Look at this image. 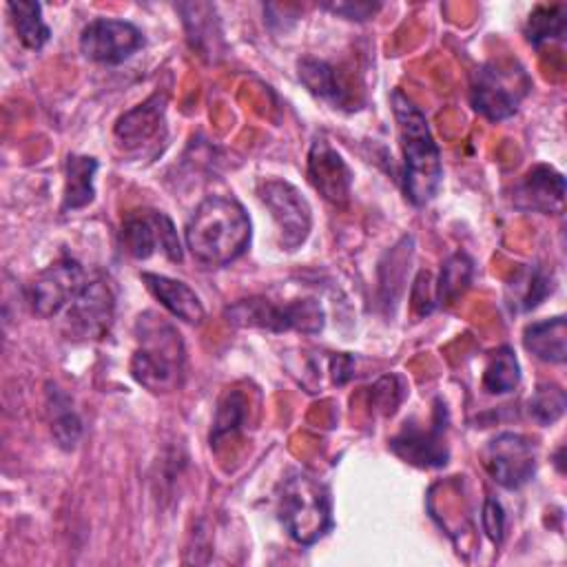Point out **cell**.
I'll return each mask as SVG.
<instances>
[{
	"label": "cell",
	"mask_w": 567,
	"mask_h": 567,
	"mask_svg": "<svg viewBox=\"0 0 567 567\" xmlns=\"http://www.w3.org/2000/svg\"><path fill=\"white\" fill-rule=\"evenodd\" d=\"M184 239L195 261L208 268H221L248 248L250 219L235 197L208 195L190 213Z\"/></svg>",
	"instance_id": "cell-1"
},
{
	"label": "cell",
	"mask_w": 567,
	"mask_h": 567,
	"mask_svg": "<svg viewBox=\"0 0 567 567\" xmlns=\"http://www.w3.org/2000/svg\"><path fill=\"white\" fill-rule=\"evenodd\" d=\"M137 348L131 357L133 379L151 392H173L184 381V341L173 323L157 312H144L135 321Z\"/></svg>",
	"instance_id": "cell-2"
},
{
	"label": "cell",
	"mask_w": 567,
	"mask_h": 567,
	"mask_svg": "<svg viewBox=\"0 0 567 567\" xmlns=\"http://www.w3.org/2000/svg\"><path fill=\"white\" fill-rule=\"evenodd\" d=\"M392 109L399 122L401 151L405 164V195L412 204H427L441 186V155L427 128L425 115L401 91L392 93Z\"/></svg>",
	"instance_id": "cell-3"
},
{
	"label": "cell",
	"mask_w": 567,
	"mask_h": 567,
	"mask_svg": "<svg viewBox=\"0 0 567 567\" xmlns=\"http://www.w3.org/2000/svg\"><path fill=\"white\" fill-rule=\"evenodd\" d=\"M277 514L297 543H317L332 525L328 487L306 472H295L279 487Z\"/></svg>",
	"instance_id": "cell-4"
},
{
	"label": "cell",
	"mask_w": 567,
	"mask_h": 567,
	"mask_svg": "<svg viewBox=\"0 0 567 567\" xmlns=\"http://www.w3.org/2000/svg\"><path fill=\"white\" fill-rule=\"evenodd\" d=\"M226 317L235 326L261 328L270 332L299 330L312 334L323 328V310L317 299H295L288 303H275L266 297H248L228 306Z\"/></svg>",
	"instance_id": "cell-5"
},
{
	"label": "cell",
	"mask_w": 567,
	"mask_h": 567,
	"mask_svg": "<svg viewBox=\"0 0 567 567\" xmlns=\"http://www.w3.org/2000/svg\"><path fill=\"white\" fill-rule=\"evenodd\" d=\"M527 78L523 71L501 69L498 64H485L474 73L470 100L472 106L492 122L505 120L516 113L520 97L527 91Z\"/></svg>",
	"instance_id": "cell-6"
},
{
	"label": "cell",
	"mask_w": 567,
	"mask_h": 567,
	"mask_svg": "<svg viewBox=\"0 0 567 567\" xmlns=\"http://www.w3.org/2000/svg\"><path fill=\"white\" fill-rule=\"evenodd\" d=\"M115 292L106 277H95L84 284L80 295L66 308L64 330L71 339H102L113 323Z\"/></svg>",
	"instance_id": "cell-7"
},
{
	"label": "cell",
	"mask_w": 567,
	"mask_h": 567,
	"mask_svg": "<svg viewBox=\"0 0 567 567\" xmlns=\"http://www.w3.org/2000/svg\"><path fill=\"white\" fill-rule=\"evenodd\" d=\"M122 246L135 259H148L157 250L171 261H182V246L173 221L159 210H133L122 221Z\"/></svg>",
	"instance_id": "cell-8"
},
{
	"label": "cell",
	"mask_w": 567,
	"mask_h": 567,
	"mask_svg": "<svg viewBox=\"0 0 567 567\" xmlns=\"http://www.w3.org/2000/svg\"><path fill=\"white\" fill-rule=\"evenodd\" d=\"M84 268L73 259H60L47 266L27 288V299L38 317H55L69 308L86 284Z\"/></svg>",
	"instance_id": "cell-9"
},
{
	"label": "cell",
	"mask_w": 567,
	"mask_h": 567,
	"mask_svg": "<svg viewBox=\"0 0 567 567\" xmlns=\"http://www.w3.org/2000/svg\"><path fill=\"white\" fill-rule=\"evenodd\" d=\"M259 197L279 228L281 246L286 250L299 248L306 241L312 226L308 199L284 179L264 182L259 188Z\"/></svg>",
	"instance_id": "cell-10"
},
{
	"label": "cell",
	"mask_w": 567,
	"mask_h": 567,
	"mask_svg": "<svg viewBox=\"0 0 567 567\" xmlns=\"http://www.w3.org/2000/svg\"><path fill=\"white\" fill-rule=\"evenodd\" d=\"M142 47V31L126 20L95 18L80 33L82 55L100 64H120Z\"/></svg>",
	"instance_id": "cell-11"
},
{
	"label": "cell",
	"mask_w": 567,
	"mask_h": 567,
	"mask_svg": "<svg viewBox=\"0 0 567 567\" xmlns=\"http://www.w3.org/2000/svg\"><path fill=\"white\" fill-rule=\"evenodd\" d=\"M483 465L498 485L507 489H518L536 472L534 447L525 436L503 432L485 445Z\"/></svg>",
	"instance_id": "cell-12"
},
{
	"label": "cell",
	"mask_w": 567,
	"mask_h": 567,
	"mask_svg": "<svg viewBox=\"0 0 567 567\" xmlns=\"http://www.w3.org/2000/svg\"><path fill=\"white\" fill-rule=\"evenodd\" d=\"M445 410L439 408L434 414V423L423 430L421 425L405 423L403 430L390 441V447L396 456L403 461L419 465V467H439L447 463V445H445V425H443V414Z\"/></svg>",
	"instance_id": "cell-13"
},
{
	"label": "cell",
	"mask_w": 567,
	"mask_h": 567,
	"mask_svg": "<svg viewBox=\"0 0 567 567\" xmlns=\"http://www.w3.org/2000/svg\"><path fill=\"white\" fill-rule=\"evenodd\" d=\"M565 199V179L551 166H534L514 188V204L523 210L560 213Z\"/></svg>",
	"instance_id": "cell-14"
},
{
	"label": "cell",
	"mask_w": 567,
	"mask_h": 567,
	"mask_svg": "<svg viewBox=\"0 0 567 567\" xmlns=\"http://www.w3.org/2000/svg\"><path fill=\"white\" fill-rule=\"evenodd\" d=\"M310 179L315 188L330 202H346L350 193V171L343 159L323 142L317 140L310 151Z\"/></svg>",
	"instance_id": "cell-15"
},
{
	"label": "cell",
	"mask_w": 567,
	"mask_h": 567,
	"mask_svg": "<svg viewBox=\"0 0 567 567\" xmlns=\"http://www.w3.org/2000/svg\"><path fill=\"white\" fill-rule=\"evenodd\" d=\"M142 281L146 284L148 292L177 319L186 323H202L204 306L193 288H188L179 279H171L166 275L142 272Z\"/></svg>",
	"instance_id": "cell-16"
},
{
	"label": "cell",
	"mask_w": 567,
	"mask_h": 567,
	"mask_svg": "<svg viewBox=\"0 0 567 567\" xmlns=\"http://www.w3.org/2000/svg\"><path fill=\"white\" fill-rule=\"evenodd\" d=\"M166 97L155 93L146 102L137 104L128 113H124L115 124V135L124 146H140L153 135H157L164 120Z\"/></svg>",
	"instance_id": "cell-17"
},
{
	"label": "cell",
	"mask_w": 567,
	"mask_h": 567,
	"mask_svg": "<svg viewBox=\"0 0 567 567\" xmlns=\"http://www.w3.org/2000/svg\"><path fill=\"white\" fill-rule=\"evenodd\" d=\"M523 346L547 363H563L567 357V328L565 317L534 321L523 332Z\"/></svg>",
	"instance_id": "cell-18"
},
{
	"label": "cell",
	"mask_w": 567,
	"mask_h": 567,
	"mask_svg": "<svg viewBox=\"0 0 567 567\" xmlns=\"http://www.w3.org/2000/svg\"><path fill=\"white\" fill-rule=\"evenodd\" d=\"M95 173L97 159L89 155H69L64 166V197L62 210H78L93 202L95 197Z\"/></svg>",
	"instance_id": "cell-19"
},
{
	"label": "cell",
	"mask_w": 567,
	"mask_h": 567,
	"mask_svg": "<svg viewBox=\"0 0 567 567\" xmlns=\"http://www.w3.org/2000/svg\"><path fill=\"white\" fill-rule=\"evenodd\" d=\"M7 9L11 13L20 42L31 51L42 49L51 35L49 27L42 20V7L31 0H18V2H9Z\"/></svg>",
	"instance_id": "cell-20"
},
{
	"label": "cell",
	"mask_w": 567,
	"mask_h": 567,
	"mask_svg": "<svg viewBox=\"0 0 567 567\" xmlns=\"http://www.w3.org/2000/svg\"><path fill=\"white\" fill-rule=\"evenodd\" d=\"M520 381V368L512 348L503 346L496 348L485 365L483 372V388L489 394H505L512 392Z\"/></svg>",
	"instance_id": "cell-21"
},
{
	"label": "cell",
	"mask_w": 567,
	"mask_h": 567,
	"mask_svg": "<svg viewBox=\"0 0 567 567\" xmlns=\"http://www.w3.org/2000/svg\"><path fill=\"white\" fill-rule=\"evenodd\" d=\"M301 82L319 97H326L334 104H346V89L337 78L334 66L323 60H301L299 62Z\"/></svg>",
	"instance_id": "cell-22"
},
{
	"label": "cell",
	"mask_w": 567,
	"mask_h": 567,
	"mask_svg": "<svg viewBox=\"0 0 567 567\" xmlns=\"http://www.w3.org/2000/svg\"><path fill=\"white\" fill-rule=\"evenodd\" d=\"M565 4H551V7H536L529 13V20L525 24L527 40L538 47L547 40H560L565 35Z\"/></svg>",
	"instance_id": "cell-23"
},
{
	"label": "cell",
	"mask_w": 567,
	"mask_h": 567,
	"mask_svg": "<svg viewBox=\"0 0 567 567\" xmlns=\"http://www.w3.org/2000/svg\"><path fill=\"white\" fill-rule=\"evenodd\" d=\"M49 399H51V410H53V419H51L53 439L58 441L60 447L71 450L82 434V423H80L78 414L71 410V401L62 392L49 390Z\"/></svg>",
	"instance_id": "cell-24"
},
{
	"label": "cell",
	"mask_w": 567,
	"mask_h": 567,
	"mask_svg": "<svg viewBox=\"0 0 567 567\" xmlns=\"http://www.w3.org/2000/svg\"><path fill=\"white\" fill-rule=\"evenodd\" d=\"M472 281V261L467 255L456 252L452 255L439 277V286H436V299L439 303H450L454 301Z\"/></svg>",
	"instance_id": "cell-25"
},
{
	"label": "cell",
	"mask_w": 567,
	"mask_h": 567,
	"mask_svg": "<svg viewBox=\"0 0 567 567\" xmlns=\"http://www.w3.org/2000/svg\"><path fill=\"white\" fill-rule=\"evenodd\" d=\"M565 405H567L565 392L558 385L547 383V385H538L536 392L529 396L527 412L536 423L551 425L563 416Z\"/></svg>",
	"instance_id": "cell-26"
},
{
	"label": "cell",
	"mask_w": 567,
	"mask_h": 567,
	"mask_svg": "<svg viewBox=\"0 0 567 567\" xmlns=\"http://www.w3.org/2000/svg\"><path fill=\"white\" fill-rule=\"evenodd\" d=\"M241 408H244V401L239 394H233L226 399V403L217 412L215 434L210 436V441H217L221 434H226L228 430L237 427V423H241Z\"/></svg>",
	"instance_id": "cell-27"
},
{
	"label": "cell",
	"mask_w": 567,
	"mask_h": 567,
	"mask_svg": "<svg viewBox=\"0 0 567 567\" xmlns=\"http://www.w3.org/2000/svg\"><path fill=\"white\" fill-rule=\"evenodd\" d=\"M483 529L489 536L492 543H501L503 540V529H505V514L503 507L498 505V501L487 498L483 505Z\"/></svg>",
	"instance_id": "cell-28"
},
{
	"label": "cell",
	"mask_w": 567,
	"mask_h": 567,
	"mask_svg": "<svg viewBox=\"0 0 567 567\" xmlns=\"http://www.w3.org/2000/svg\"><path fill=\"white\" fill-rule=\"evenodd\" d=\"M549 277L543 272V270H534L529 277H527V288H525V295H523V310H529L534 306L540 303V299L551 290L549 286Z\"/></svg>",
	"instance_id": "cell-29"
},
{
	"label": "cell",
	"mask_w": 567,
	"mask_h": 567,
	"mask_svg": "<svg viewBox=\"0 0 567 567\" xmlns=\"http://www.w3.org/2000/svg\"><path fill=\"white\" fill-rule=\"evenodd\" d=\"M326 9H330L332 13H339V16H346L348 20H368L372 18L381 4H372V2H337V4H323Z\"/></svg>",
	"instance_id": "cell-30"
}]
</instances>
